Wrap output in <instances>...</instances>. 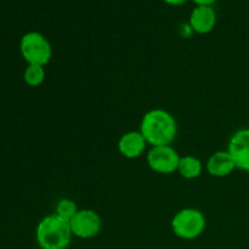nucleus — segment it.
Wrapping results in <instances>:
<instances>
[{"mask_svg": "<svg viewBox=\"0 0 249 249\" xmlns=\"http://www.w3.org/2000/svg\"><path fill=\"white\" fill-rule=\"evenodd\" d=\"M204 164L198 157L192 155L181 156L177 173L185 180H195L203 174Z\"/></svg>", "mask_w": 249, "mask_h": 249, "instance_id": "obj_11", "label": "nucleus"}, {"mask_svg": "<svg viewBox=\"0 0 249 249\" xmlns=\"http://www.w3.org/2000/svg\"><path fill=\"white\" fill-rule=\"evenodd\" d=\"M226 151L232 158L236 169L249 172V128L235 131L229 140Z\"/></svg>", "mask_w": 249, "mask_h": 249, "instance_id": "obj_7", "label": "nucleus"}, {"mask_svg": "<svg viewBox=\"0 0 249 249\" xmlns=\"http://www.w3.org/2000/svg\"><path fill=\"white\" fill-rule=\"evenodd\" d=\"M172 231L178 238L192 241L204 232L207 226L206 215L197 208H182L178 211L170 221Z\"/></svg>", "mask_w": 249, "mask_h": 249, "instance_id": "obj_3", "label": "nucleus"}, {"mask_svg": "<svg viewBox=\"0 0 249 249\" xmlns=\"http://www.w3.org/2000/svg\"><path fill=\"white\" fill-rule=\"evenodd\" d=\"M148 143L140 130H129L122 134L117 142L118 152L126 160H138L147 152Z\"/></svg>", "mask_w": 249, "mask_h": 249, "instance_id": "obj_8", "label": "nucleus"}, {"mask_svg": "<svg viewBox=\"0 0 249 249\" xmlns=\"http://www.w3.org/2000/svg\"><path fill=\"white\" fill-rule=\"evenodd\" d=\"M19 53L27 65L45 67L53 58V46L44 34L32 31L22 36L19 40Z\"/></svg>", "mask_w": 249, "mask_h": 249, "instance_id": "obj_4", "label": "nucleus"}, {"mask_svg": "<svg viewBox=\"0 0 249 249\" xmlns=\"http://www.w3.org/2000/svg\"><path fill=\"white\" fill-rule=\"evenodd\" d=\"M140 133L148 146L172 145L178 134V123L170 112L153 108L146 112L140 122Z\"/></svg>", "mask_w": 249, "mask_h": 249, "instance_id": "obj_1", "label": "nucleus"}, {"mask_svg": "<svg viewBox=\"0 0 249 249\" xmlns=\"http://www.w3.org/2000/svg\"><path fill=\"white\" fill-rule=\"evenodd\" d=\"M216 12L213 6H196L189 17V26L197 34H208L215 28Z\"/></svg>", "mask_w": 249, "mask_h": 249, "instance_id": "obj_9", "label": "nucleus"}, {"mask_svg": "<svg viewBox=\"0 0 249 249\" xmlns=\"http://www.w3.org/2000/svg\"><path fill=\"white\" fill-rule=\"evenodd\" d=\"M196 4V6H213L216 0H192Z\"/></svg>", "mask_w": 249, "mask_h": 249, "instance_id": "obj_14", "label": "nucleus"}, {"mask_svg": "<svg viewBox=\"0 0 249 249\" xmlns=\"http://www.w3.org/2000/svg\"><path fill=\"white\" fill-rule=\"evenodd\" d=\"M204 169L213 178H226L236 170L232 158L226 150L215 151L204 163Z\"/></svg>", "mask_w": 249, "mask_h": 249, "instance_id": "obj_10", "label": "nucleus"}, {"mask_svg": "<svg viewBox=\"0 0 249 249\" xmlns=\"http://www.w3.org/2000/svg\"><path fill=\"white\" fill-rule=\"evenodd\" d=\"M46 71L44 66L27 65L23 72V80L28 87L38 88L45 82Z\"/></svg>", "mask_w": 249, "mask_h": 249, "instance_id": "obj_12", "label": "nucleus"}, {"mask_svg": "<svg viewBox=\"0 0 249 249\" xmlns=\"http://www.w3.org/2000/svg\"><path fill=\"white\" fill-rule=\"evenodd\" d=\"M181 156L172 145L151 146L146 152V162L152 172L160 175L177 173Z\"/></svg>", "mask_w": 249, "mask_h": 249, "instance_id": "obj_5", "label": "nucleus"}, {"mask_svg": "<svg viewBox=\"0 0 249 249\" xmlns=\"http://www.w3.org/2000/svg\"><path fill=\"white\" fill-rule=\"evenodd\" d=\"M72 238L70 223L55 213L44 216L36 225V240L40 249H66Z\"/></svg>", "mask_w": 249, "mask_h": 249, "instance_id": "obj_2", "label": "nucleus"}, {"mask_svg": "<svg viewBox=\"0 0 249 249\" xmlns=\"http://www.w3.org/2000/svg\"><path fill=\"white\" fill-rule=\"evenodd\" d=\"M73 237L80 240H90L96 237L102 229V219L94 209L83 208L70 221Z\"/></svg>", "mask_w": 249, "mask_h": 249, "instance_id": "obj_6", "label": "nucleus"}, {"mask_svg": "<svg viewBox=\"0 0 249 249\" xmlns=\"http://www.w3.org/2000/svg\"><path fill=\"white\" fill-rule=\"evenodd\" d=\"M80 208H78L77 203L71 198H61L60 201L56 203L55 207V214L63 220L70 223L73 219V216L78 213Z\"/></svg>", "mask_w": 249, "mask_h": 249, "instance_id": "obj_13", "label": "nucleus"}, {"mask_svg": "<svg viewBox=\"0 0 249 249\" xmlns=\"http://www.w3.org/2000/svg\"><path fill=\"white\" fill-rule=\"evenodd\" d=\"M163 1L168 5H172V6H180V5L185 4L187 0H163Z\"/></svg>", "mask_w": 249, "mask_h": 249, "instance_id": "obj_15", "label": "nucleus"}]
</instances>
